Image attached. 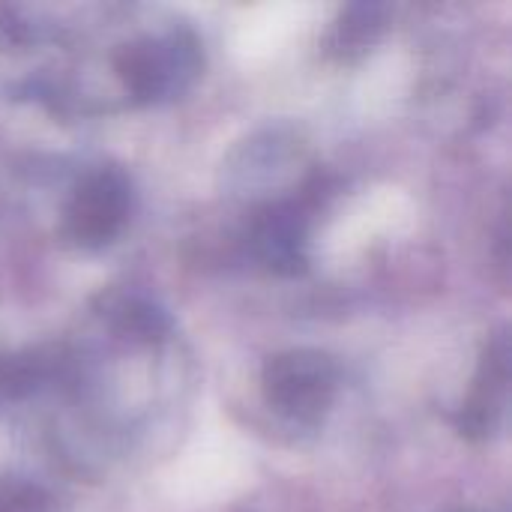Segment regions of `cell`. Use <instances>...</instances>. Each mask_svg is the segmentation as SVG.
Returning <instances> with one entry per match:
<instances>
[{
	"label": "cell",
	"instance_id": "obj_1",
	"mask_svg": "<svg viewBox=\"0 0 512 512\" xmlns=\"http://www.w3.org/2000/svg\"><path fill=\"white\" fill-rule=\"evenodd\" d=\"M204 42L186 24L141 30L111 54V75L129 108H162L186 93L204 75Z\"/></svg>",
	"mask_w": 512,
	"mask_h": 512
},
{
	"label": "cell",
	"instance_id": "obj_2",
	"mask_svg": "<svg viewBox=\"0 0 512 512\" xmlns=\"http://www.w3.org/2000/svg\"><path fill=\"white\" fill-rule=\"evenodd\" d=\"M309 171V147L300 129L273 123L246 135L222 162V186L228 195L255 207L294 198L303 192Z\"/></svg>",
	"mask_w": 512,
	"mask_h": 512
},
{
	"label": "cell",
	"instance_id": "obj_3",
	"mask_svg": "<svg viewBox=\"0 0 512 512\" xmlns=\"http://www.w3.org/2000/svg\"><path fill=\"white\" fill-rule=\"evenodd\" d=\"M135 213V180L117 162L87 168L63 198L57 237L66 249L93 255L120 240Z\"/></svg>",
	"mask_w": 512,
	"mask_h": 512
},
{
	"label": "cell",
	"instance_id": "obj_4",
	"mask_svg": "<svg viewBox=\"0 0 512 512\" xmlns=\"http://www.w3.org/2000/svg\"><path fill=\"white\" fill-rule=\"evenodd\" d=\"M264 405L294 429H318L330 417L342 369L333 354L321 348H285L264 360L258 375Z\"/></svg>",
	"mask_w": 512,
	"mask_h": 512
},
{
	"label": "cell",
	"instance_id": "obj_5",
	"mask_svg": "<svg viewBox=\"0 0 512 512\" xmlns=\"http://www.w3.org/2000/svg\"><path fill=\"white\" fill-rule=\"evenodd\" d=\"M510 414V333L495 330L477 357L471 387L453 414V429L471 444H489L504 435Z\"/></svg>",
	"mask_w": 512,
	"mask_h": 512
},
{
	"label": "cell",
	"instance_id": "obj_6",
	"mask_svg": "<svg viewBox=\"0 0 512 512\" xmlns=\"http://www.w3.org/2000/svg\"><path fill=\"white\" fill-rule=\"evenodd\" d=\"M309 192V189H306ZM297 198L255 207L249 249L255 261L276 276H300L309 267V204Z\"/></svg>",
	"mask_w": 512,
	"mask_h": 512
},
{
	"label": "cell",
	"instance_id": "obj_7",
	"mask_svg": "<svg viewBox=\"0 0 512 512\" xmlns=\"http://www.w3.org/2000/svg\"><path fill=\"white\" fill-rule=\"evenodd\" d=\"M93 315L102 321V327L129 345H159L171 336L168 312L144 294L108 291L96 300Z\"/></svg>",
	"mask_w": 512,
	"mask_h": 512
},
{
	"label": "cell",
	"instance_id": "obj_8",
	"mask_svg": "<svg viewBox=\"0 0 512 512\" xmlns=\"http://www.w3.org/2000/svg\"><path fill=\"white\" fill-rule=\"evenodd\" d=\"M393 9L387 3H348L324 33V54L336 63L363 60L387 33Z\"/></svg>",
	"mask_w": 512,
	"mask_h": 512
},
{
	"label": "cell",
	"instance_id": "obj_9",
	"mask_svg": "<svg viewBox=\"0 0 512 512\" xmlns=\"http://www.w3.org/2000/svg\"><path fill=\"white\" fill-rule=\"evenodd\" d=\"M0 512H57L54 495L24 474L0 477Z\"/></svg>",
	"mask_w": 512,
	"mask_h": 512
},
{
	"label": "cell",
	"instance_id": "obj_10",
	"mask_svg": "<svg viewBox=\"0 0 512 512\" xmlns=\"http://www.w3.org/2000/svg\"><path fill=\"white\" fill-rule=\"evenodd\" d=\"M45 39V24L24 9H0V51H24Z\"/></svg>",
	"mask_w": 512,
	"mask_h": 512
},
{
	"label": "cell",
	"instance_id": "obj_11",
	"mask_svg": "<svg viewBox=\"0 0 512 512\" xmlns=\"http://www.w3.org/2000/svg\"><path fill=\"white\" fill-rule=\"evenodd\" d=\"M42 375L45 369L39 360H18V357L0 354V402L30 393Z\"/></svg>",
	"mask_w": 512,
	"mask_h": 512
},
{
	"label": "cell",
	"instance_id": "obj_12",
	"mask_svg": "<svg viewBox=\"0 0 512 512\" xmlns=\"http://www.w3.org/2000/svg\"><path fill=\"white\" fill-rule=\"evenodd\" d=\"M447 512H504V510H492V507H459V510H447Z\"/></svg>",
	"mask_w": 512,
	"mask_h": 512
}]
</instances>
